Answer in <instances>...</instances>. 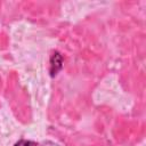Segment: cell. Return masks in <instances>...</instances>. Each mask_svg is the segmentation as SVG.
I'll return each mask as SVG.
<instances>
[{"mask_svg": "<svg viewBox=\"0 0 146 146\" xmlns=\"http://www.w3.org/2000/svg\"><path fill=\"white\" fill-rule=\"evenodd\" d=\"M14 146H39L35 141H32V140H24V139H22V140H19V141H17L16 144H14Z\"/></svg>", "mask_w": 146, "mask_h": 146, "instance_id": "2", "label": "cell"}, {"mask_svg": "<svg viewBox=\"0 0 146 146\" xmlns=\"http://www.w3.org/2000/svg\"><path fill=\"white\" fill-rule=\"evenodd\" d=\"M63 67V57L58 51H54L50 56V75L55 76Z\"/></svg>", "mask_w": 146, "mask_h": 146, "instance_id": "1", "label": "cell"}]
</instances>
